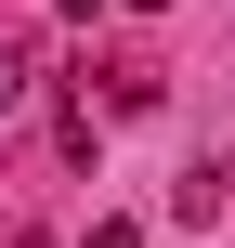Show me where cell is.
Returning a JSON list of instances; mask_svg holds the SVG:
<instances>
[{
  "label": "cell",
  "mask_w": 235,
  "mask_h": 248,
  "mask_svg": "<svg viewBox=\"0 0 235 248\" xmlns=\"http://www.w3.org/2000/svg\"><path fill=\"white\" fill-rule=\"evenodd\" d=\"M170 222H222V170H183L170 183Z\"/></svg>",
  "instance_id": "1"
},
{
  "label": "cell",
  "mask_w": 235,
  "mask_h": 248,
  "mask_svg": "<svg viewBox=\"0 0 235 248\" xmlns=\"http://www.w3.org/2000/svg\"><path fill=\"white\" fill-rule=\"evenodd\" d=\"M26 92H39V52H26V39H0V105H26Z\"/></svg>",
  "instance_id": "2"
},
{
  "label": "cell",
  "mask_w": 235,
  "mask_h": 248,
  "mask_svg": "<svg viewBox=\"0 0 235 248\" xmlns=\"http://www.w3.org/2000/svg\"><path fill=\"white\" fill-rule=\"evenodd\" d=\"M92 248H144V222H92Z\"/></svg>",
  "instance_id": "3"
}]
</instances>
